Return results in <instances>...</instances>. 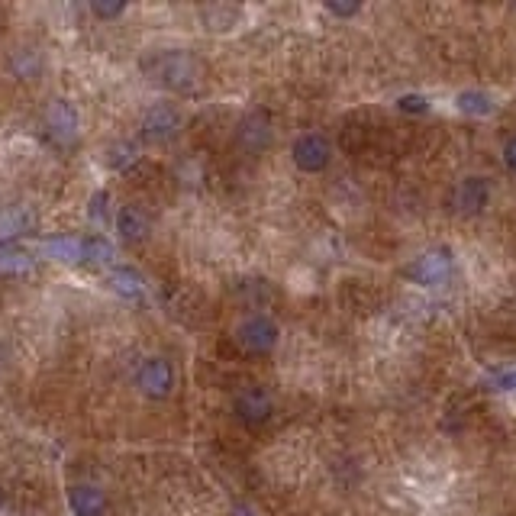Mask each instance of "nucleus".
<instances>
[{
	"label": "nucleus",
	"instance_id": "ddd939ff",
	"mask_svg": "<svg viewBox=\"0 0 516 516\" xmlns=\"http://www.w3.org/2000/svg\"><path fill=\"white\" fill-rule=\"evenodd\" d=\"M271 142V123L265 113H249L246 120L239 123V146L246 152H262Z\"/></svg>",
	"mask_w": 516,
	"mask_h": 516
},
{
	"label": "nucleus",
	"instance_id": "6ab92c4d",
	"mask_svg": "<svg viewBox=\"0 0 516 516\" xmlns=\"http://www.w3.org/2000/svg\"><path fill=\"white\" fill-rule=\"evenodd\" d=\"M397 110L407 113V117H423V113L433 110V104H429L426 94L410 91V94H400V97H397Z\"/></svg>",
	"mask_w": 516,
	"mask_h": 516
},
{
	"label": "nucleus",
	"instance_id": "5701e85b",
	"mask_svg": "<svg viewBox=\"0 0 516 516\" xmlns=\"http://www.w3.org/2000/svg\"><path fill=\"white\" fill-rule=\"evenodd\" d=\"M91 10L97 13L100 20H113V17H120V13L126 10V4H100V0H94Z\"/></svg>",
	"mask_w": 516,
	"mask_h": 516
},
{
	"label": "nucleus",
	"instance_id": "0eeeda50",
	"mask_svg": "<svg viewBox=\"0 0 516 516\" xmlns=\"http://www.w3.org/2000/svg\"><path fill=\"white\" fill-rule=\"evenodd\" d=\"M233 413L246 426H265L275 417V397L262 384H249L233 397Z\"/></svg>",
	"mask_w": 516,
	"mask_h": 516
},
{
	"label": "nucleus",
	"instance_id": "6e6552de",
	"mask_svg": "<svg viewBox=\"0 0 516 516\" xmlns=\"http://www.w3.org/2000/svg\"><path fill=\"white\" fill-rule=\"evenodd\" d=\"M184 129V117L178 107L171 104H152L142 117V139L155 142V146H165V142L178 139Z\"/></svg>",
	"mask_w": 516,
	"mask_h": 516
},
{
	"label": "nucleus",
	"instance_id": "393cba45",
	"mask_svg": "<svg viewBox=\"0 0 516 516\" xmlns=\"http://www.w3.org/2000/svg\"><path fill=\"white\" fill-rule=\"evenodd\" d=\"M104 204H107V194L97 191V194L91 197V220H97V223L107 220V217H104Z\"/></svg>",
	"mask_w": 516,
	"mask_h": 516
},
{
	"label": "nucleus",
	"instance_id": "f8f14e48",
	"mask_svg": "<svg viewBox=\"0 0 516 516\" xmlns=\"http://www.w3.org/2000/svg\"><path fill=\"white\" fill-rule=\"evenodd\" d=\"M68 507L75 516H104L107 497H104V491H97L94 484H75L68 491Z\"/></svg>",
	"mask_w": 516,
	"mask_h": 516
},
{
	"label": "nucleus",
	"instance_id": "f03ea898",
	"mask_svg": "<svg viewBox=\"0 0 516 516\" xmlns=\"http://www.w3.org/2000/svg\"><path fill=\"white\" fill-rule=\"evenodd\" d=\"M404 281H410L420 291H442L449 288L458 275V258L452 246H429L426 252L413 255L410 262L400 268Z\"/></svg>",
	"mask_w": 516,
	"mask_h": 516
},
{
	"label": "nucleus",
	"instance_id": "4be33fe9",
	"mask_svg": "<svg viewBox=\"0 0 516 516\" xmlns=\"http://www.w3.org/2000/svg\"><path fill=\"white\" fill-rule=\"evenodd\" d=\"M323 10L329 13V17L352 20V17H358V13H362V4H326Z\"/></svg>",
	"mask_w": 516,
	"mask_h": 516
},
{
	"label": "nucleus",
	"instance_id": "20e7f679",
	"mask_svg": "<svg viewBox=\"0 0 516 516\" xmlns=\"http://www.w3.org/2000/svg\"><path fill=\"white\" fill-rule=\"evenodd\" d=\"M236 346L246 355H271L281 342V326L268 313H249L236 323Z\"/></svg>",
	"mask_w": 516,
	"mask_h": 516
},
{
	"label": "nucleus",
	"instance_id": "7ed1b4c3",
	"mask_svg": "<svg viewBox=\"0 0 516 516\" xmlns=\"http://www.w3.org/2000/svg\"><path fill=\"white\" fill-rule=\"evenodd\" d=\"M446 204L458 220H478L494 204V181L478 171H468L449 188Z\"/></svg>",
	"mask_w": 516,
	"mask_h": 516
},
{
	"label": "nucleus",
	"instance_id": "423d86ee",
	"mask_svg": "<svg viewBox=\"0 0 516 516\" xmlns=\"http://www.w3.org/2000/svg\"><path fill=\"white\" fill-rule=\"evenodd\" d=\"M175 365L168 362V358L162 355H152L146 358V362L139 365L136 371V387L142 397L149 400H168L171 394H175Z\"/></svg>",
	"mask_w": 516,
	"mask_h": 516
},
{
	"label": "nucleus",
	"instance_id": "2eb2a0df",
	"mask_svg": "<svg viewBox=\"0 0 516 516\" xmlns=\"http://www.w3.org/2000/svg\"><path fill=\"white\" fill-rule=\"evenodd\" d=\"M455 110L465 113V117H491V113L497 110L494 97L481 91V88H468V91H458L455 94Z\"/></svg>",
	"mask_w": 516,
	"mask_h": 516
},
{
	"label": "nucleus",
	"instance_id": "9d476101",
	"mask_svg": "<svg viewBox=\"0 0 516 516\" xmlns=\"http://www.w3.org/2000/svg\"><path fill=\"white\" fill-rule=\"evenodd\" d=\"M39 255L52 258V262H62V265H78V262H84V239H78V236H46L39 242Z\"/></svg>",
	"mask_w": 516,
	"mask_h": 516
},
{
	"label": "nucleus",
	"instance_id": "f257e3e1",
	"mask_svg": "<svg viewBox=\"0 0 516 516\" xmlns=\"http://www.w3.org/2000/svg\"><path fill=\"white\" fill-rule=\"evenodd\" d=\"M142 68H146V75L155 84H162V88L178 91V94H194L200 88V81H204V65L184 49L155 52L142 62Z\"/></svg>",
	"mask_w": 516,
	"mask_h": 516
},
{
	"label": "nucleus",
	"instance_id": "4468645a",
	"mask_svg": "<svg viewBox=\"0 0 516 516\" xmlns=\"http://www.w3.org/2000/svg\"><path fill=\"white\" fill-rule=\"evenodd\" d=\"M113 226H117L120 239H126V242H142V239L149 236V217H146V210L136 207V204L120 207Z\"/></svg>",
	"mask_w": 516,
	"mask_h": 516
},
{
	"label": "nucleus",
	"instance_id": "dca6fc26",
	"mask_svg": "<svg viewBox=\"0 0 516 516\" xmlns=\"http://www.w3.org/2000/svg\"><path fill=\"white\" fill-rule=\"evenodd\" d=\"M107 284H110V291H117L126 300H139L146 294V281H142L136 268H110Z\"/></svg>",
	"mask_w": 516,
	"mask_h": 516
},
{
	"label": "nucleus",
	"instance_id": "9b49d317",
	"mask_svg": "<svg viewBox=\"0 0 516 516\" xmlns=\"http://www.w3.org/2000/svg\"><path fill=\"white\" fill-rule=\"evenodd\" d=\"M36 217L26 207H4L0 210V246H10L23 236H30Z\"/></svg>",
	"mask_w": 516,
	"mask_h": 516
},
{
	"label": "nucleus",
	"instance_id": "f3484780",
	"mask_svg": "<svg viewBox=\"0 0 516 516\" xmlns=\"http://www.w3.org/2000/svg\"><path fill=\"white\" fill-rule=\"evenodd\" d=\"M33 255H26L20 249H10V246H0V275H13V278H20V275H33Z\"/></svg>",
	"mask_w": 516,
	"mask_h": 516
},
{
	"label": "nucleus",
	"instance_id": "412c9836",
	"mask_svg": "<svg viewBox=\"0 0 516 516\" xmlns=\"http://www.w3.org/2000/svg\"><path fill=\"white\" fill-rule=\"evenodd\" d=\"M500 165L510 178H516V133L500 142Z\"/></svg>",
	"mask_w": 516,
	"mask_h": 516
},
{
	"label": "nucleus",
	"instance_id": "a211bd4d",
	"mask_svg": "<svg viewBox=\"0 0 516 516\" xmlns=\"http://www.w3.org/2000/svg\"><path fill=\"white\" fill-rule=\"evenodd\" d=\"M113 258V246L104 236H91L84 239V262H94V265H107Z\"/></svg>",
	"mask_w": 516,
	"mask_h": 516
},
{
	"label": "nucleus",
	"instance_id": "39448f33",
	"mask_svg": "<svg viewBox=\"0 0 516 516\" xmlns=\"http://www.w3.org/2000/svg\"><path fill=\"white\" fill-rule=\"evenodd\" d=\"M333 139L326 133H317V129H310V133H300L291 146V162L297 171H304V175H323V171L333 165Z\"/></svg>",
	"mask_w": 516,
	"mask_h": 516
},
{
	"label": "nucleus",
	"instance_id": "1a4fd4ad",
	"mask_svg": "<svg viewBox=\"0 0 516 516\" xmlns=\"http://www.w3.org/2000/svg\"><path fill=\"white\" fill-rule=\"evenodd\" d=\"M46 129L59 146H75L78 142V110L68 100H52L46 107Z\"/></svg>",
	"mask_w": 516,
	"mask_h": 516
},
{
	"label": "nucleus",
	"instance_id": "aec40b11",
	"mask_svg": "<svg viewBox=\"0 0 516 516\" xmlns=\"http://www.w3.org/2000/svg\"><path fill=\"white\" fill-rule=\"evenodd\" d=\"M136 162V149L129 146V142H117V146L107 149V165L110 168H126Z\"/></svg>",
	"mask_w": 516,
	"mask_h": 516
},
{
	"label": "nucleus",
	"instance_id": "b1692460",
	"mask_svg": "<svg viewBox=\"0 0 516 516\" xmlns=\"http://www.w3.org/2000/svg\"><path fill=\"white\" fill-rule=\"evenodd\" d=\"M494 387H497V391H516V368L500 371V375L494 378Z\"/></svg>",
	"mask_w": 516,
	"mask_h": 516
}]
</instances>
